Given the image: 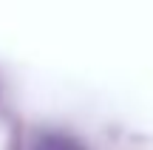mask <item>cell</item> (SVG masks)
<instances>
[{
	"instance_id": "1",
	"label": "cell",
	"mask_w": 153,
	"mask_h": 150,
	"mask_svg": "<svg viewBox=\"0 0 153 150\" xmlns=\"http://www.w3.org/2000/svg\"><path fill=\"white\" fill-rule=\"evenodd\" d=\"M31 150H85L68 133H40Z\"/></svg>"
}]
</instances>
